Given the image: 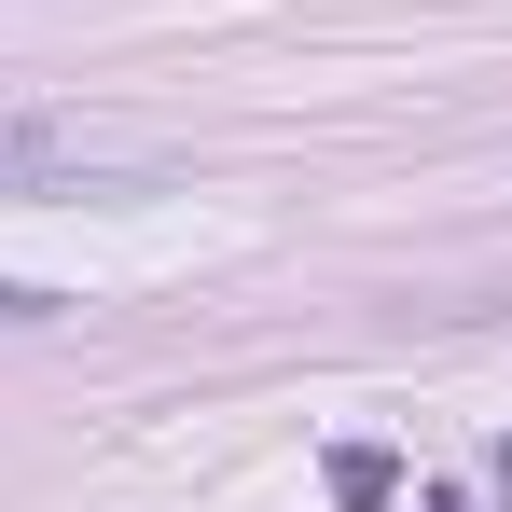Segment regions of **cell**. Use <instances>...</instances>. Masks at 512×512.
I'll list each match as a JSON object with an SVG mask.
<instances>
[{"mask_svg": "<svg viewBox=\"0 0 512 512\" xmlns=\"http://www.w3.org/2000/svg\"><path fill=\"white\" fill-rule=\"evenodd\" d=\"M42 319H70L56 291H28V277H0V333H42Z\"/></svg>", "mask_w": 512, "mask_h": 512, "instance_id": "3", "label": "cell"}, {"mask_svg": "<svg viewBox=\"0 0 512 512\" xmlns=\"http://www.w3.org/2000/svg\"><path fill=\"white\" fill-rule=\"evenodd\" d=\"M485 471H499V499H512V443H499V457H485Z\"/></svg>", "mask_w": 512, "mask_h": 512, "instance_id": "4", "label": "cell"}, {"mask_svg": "<svg viewBox=\"0 0 512 512\" xmlns=\"http://www.w3.org/2000/svg\"><path fill=\"white\" fill-rule=\"evenodd\" d=\"M28 180H153V153H139V139H111V125L0 111V194H28Z\"/></svg>", "mask_w": 512, "mask_h": 512, "instance_id": "1", "label": "cell"}, {"mask_svg": "<svg viewBox=\"0 0 512 512\" xmlns=\"http://www.w3.org/2000/svg\"><path fill=\"white\" fill-rule=\"evenodd\" d=\"M333 499L346 512H388L402 499V457H388V443H333Z\"/></svg>", "mask_w": 512, "mask_h": 512, "instance_id": "2", "label": "cell"}]
</instances>
